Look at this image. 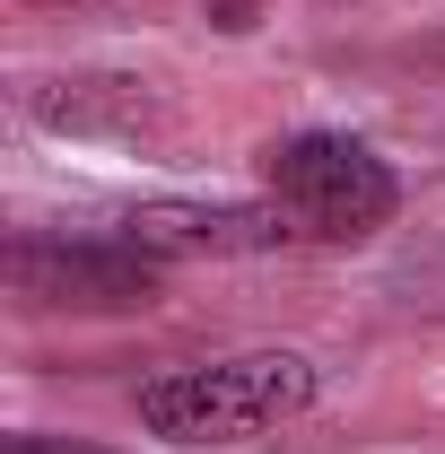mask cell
<instances>
[{
    "label": "cell",
    "instance_id": "6da1fadb",
    "mask_svg": "<svg viewBox=\"0 0 445 454\" xmlns=\"http://www.w3.org/2000/svg\"><path fill=\"white\" fill-rule=\"evenodd\" d=\"M140 428L167 446H254L288 419L315 411V367L297 349H236V358H192L140 376Z\"/></svg>",
    "mask_w": 445,
    "mask_h": 454
},
{
    "label": "cell",
    "instance_id": "7a4b0ae2",
    "mask_svg": "<svg viewBox=\"0 0 445 454\" xmlns=\"http://www.w3.org/2000/svg\"><path fill=\"white\" fill-rule=\"evenodd\" d=\"M262 192H271V210L297 236H324V245H367L402 210L393 167L349 131H288V140H271Z\"/></svg>",
    "mask_w": 445,
    "mask_h": 454
},
{
    "label": "cell",
    "instance_id": "3957f363",
    "mask_svg": "<svg viewBox=\"0 0 445 454\" xmlns=\"http://www.w3.org/2000/svg\"><path fill=\"white\" fill-rule=\"evenodd\" d=\"M9 288L44 315H140V306H158L167 262L140 254L131 236H44V227H27L9 245Z\"/></svg>",
    "mask_w": 445,
    "mask_h": 454
},
{
    "label": "cell",
    "instance_id": "277c9868",
    "mask_svg": "<svg viewBox=\"0 0 445 454\" xmlns=\"http://www.w3.org/2000/svg\"><path fill=\"white\" fill-rule=\"evenodd\" d=\"M122 236L140 245V254H158V262H227V254H271L288 245L297 227L279 219V210H254V201H140Z\"/></svg>",
    "mask_w": 445,
    "mask_h": 454
},
{
    "label": "cell",
    "instance_id": "5b68a950",
    "mask_svg": "<svg viewBox=\"0 0 445 454\" xmlns=\"http://www.w3.org/2000/svg\"><path fill=\"white\" fill-rule=\"evenodd\" d=\"M192 9H201V18H210V27H227V35H245V27H254V9H262V0H192Z\"/></svg>",
    "mask_w": 445,
    "mask_h": 454
},
{
    "label": "cell",
    "instance_id": "8992f818",
    "mask_svg": "<svg viewBox=\"0 0 445 454\" xmlns=\"http://www.w3.org/2000/svg\"><path fill=\"white\" fill-rule=\"evenodd\" d=\"M9 454H113V446H79V437H9Z\"/></svg>",
    "mask_w": 445,
    "mask_h": 454
}]
</instances>
